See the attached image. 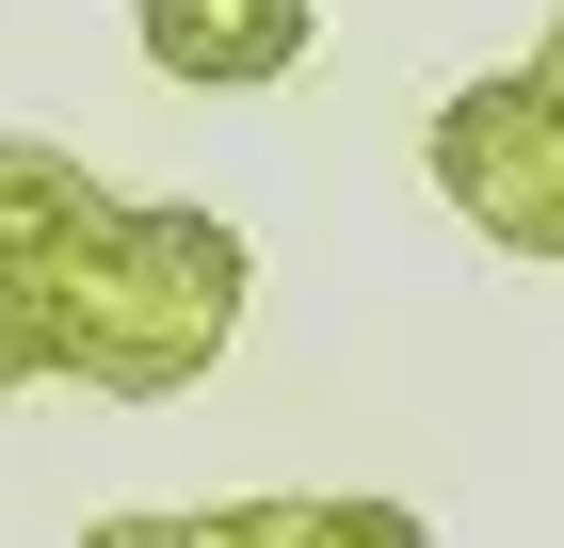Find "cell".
Wrapping results in <instances>:
<instances>
[{"mask_svg": "<svg viewBox=\"0 0 564 548\" xmlns=\"http://www.w3.org/2000/svg\"><path fill=\"white\" fill-rule=\"evenodd\" d=\"M435 194L500 258H564V82L549 65H500L435 114Z\"/></svg>", "mask_w": 564, "mask_h": 548, "instance_id": "obj_2", "label": "cell"}, {"mask_svg": "<svg viewBox=\"0 0 564 548\" xmlns=\"http://www.w3.org/2000/svg\"><path fill=\"white\" fill-rule=\"evenodd\" d=\"M130 33H145V65L162 82H194V97H259V82H291L306 65V0H130Z\"/></svg>", "mask_w": 564, "mask_h": 548, "instance_id": "obj_3", "label": "cell"}, {"mask_svg": "<svg viewBox=\"0 0 564 548\" xmlns=\"http://www.w3.org/2000/svg\"><path fill=\"white\" fill-rule=\"evenodd\" d=\"M113 211V194H97L82 178V146H33V129H0V275H65V243H82V226Z\"/></svg>", "mask_w": 564, "mask_h": 548, "instance_id": "obj_4", "label": "cell"}, {"mask_svg": "<svg viewBox=\"0 0 564 548\" xmlns=\"http://www.w3.org/2000/svg\"><path fill=\"white\" fill-rule=\"evenodd\" d=\"M242 226L226 211H113L65 243L48 275V372L97 387V404H177V387H210V355L242 339Z\"/></svg>", "mask_w": 564, "mask_h": 548, "instance_id": "obj_1", "label": "cell"}, {"mask_svg": "<svg viewBox=\"0 0 564 548\" xmlns=\"http://www.w3.org/2000/svg\"><path fill=\"white\" fill-rule=\"evenodd\" d=\"M532 65H549V82H564V17H549V49H532Z\"/></svg>", "mask_w": 564, "mask_h": 548, "instance_id": "obj_6", "label": "cell"}, {"mask_svg": "<svg viewBox=\"0 0 564 548\" xmlns=\"http://www.w3.org/2000/svg\"><path fill=\"white\" fill-rule=\"evenodd\" d=\"M0 387H48V291L0 275Z\"/></svg>", "mask_w": 564, "mask_h": 548, "instance_id": "obj_5", "label": "cell"}]
</instances>
